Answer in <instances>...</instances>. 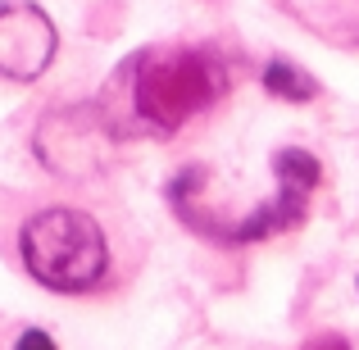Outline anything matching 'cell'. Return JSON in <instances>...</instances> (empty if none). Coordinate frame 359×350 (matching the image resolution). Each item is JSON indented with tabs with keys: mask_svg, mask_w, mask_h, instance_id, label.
Returning <instances> with one entry per match:
<instances>
[{
	"mask_svg": "<svg viewBox=\"0 0 359 350\" xmlns=\"http://www.w3.org/2000/svg\"><path fill=\"white\" fill-rule=\"evenodd\" d=\"M32 150L55 177L64 182H91L114 164L118 132L105 119V109L96 105H55L50 114H41L32 132Z\"/></svg>",
	"mask_w": 359,
	"mask_h": 350,
	"instance_id": "3",
	"label": "cell"
},
{
	"mask_svg": "<svg viewBox=\"0 0 359 350\" xmlns=\"http://www.w3.org/2000/svg\"><path fill=\"white\" fill-rule=\"evenodd\" d=\"M278 5H287L296 18L332 32L337 41L359 46V0H278Z\"/></svg>",
	"mask_w": 359,
	"mask_h": 350,
	"instance_id": "5",
	"label": "cell"
},
{
	"mask_svg": "<svg viewBox=\"0 0 359 350\" xmlns=\"http://www.w3.org/2000/svg\"><path fill=\"white\" fill-rule=\"evenodd\" d=\"M232 87V73L214 46H146L114 73L100 109L118 137H173L205 109H214Z\"/></svg>",
	"mask_w": 359,
	"mask_h": 350,
	"instance_id": "1",
	"label": "cell"
},
{
	"mask_svg": "<svg viewBox=\"0 0 359 350\" xmlns=\"http://www.w3.org/2000/svg\"><path fill=\"white\" fill-rule=\"evenodd\" d=\"M18 260L27 278L55 296H91L114 273V245L91 210L41 205L18 228Z\"/></svg>",
	"mask_w": 359,
	"mask_h": 350,
	"instance_id": "2",
	"label": "cell"
},
{
	"mask_svg": "<svg viewBox=\"0 0 359 350\" xmlns=\"http://www.w3.org/2000/svg\"><path fill=\"white\" fill-rule=\"evenodd\" d=\"M60 32L55 18L32 0H0V78L36 82L55 64Z\"/></svg>",
	"mask_w": 359,
	"mask_h": 350,
	"instance_id": "4",
	"label": "cell"
},
{
	"mask_svg": "<svg viewBox=\"0 0 359 350\" xmlns=\"http://www.w3.org/2000/svg\"><path fill=\"white\" fill-rule=\"evenodd\" d=\"M264 91H269L273 100H287V105H309V100L318 96V82L309 78L296 60H282L278 55V60L264 64Z\"/></svg>",
	"mask_w": 359,
	"mask_h": 350,
	"instance_id": "6",
	"label": "cell"
},
{
	"mask_svg": "<svg viewBox=\"0 0 359 350\" xmlns=\"http://www.w3.org/2000/svg\"><path fill=\"white\" fill-rule=\"evenodd\" d=\"M355 287H359V278H355Z\"/></svg>",
	"mask_w": 359,
	"mask_h": 350,
	"instance_id": "8",
	"label": "cell"
},
{
	"mask_svg": "<svg viewBox=\"0 0 359 350\" xmlns=\"http://www.w3.org/2000/svg\"><path fill=\"white\" fill-rule=\"evenodd\" d=\"M14 350H60V346H55V337L46 328H23L14 337Z\"/></svg>",
	"mask_w": 359,
	"mask_h": 350,
	"instance_id": "7",
	"label": "cell"
}]
</instances>
